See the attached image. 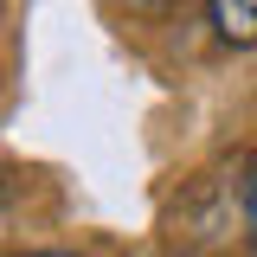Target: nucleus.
Here are the masks:
<instances>
[{
    "label": "nucleus",
    "instance_id": "1",
    "mask_svg": "<svg viewBox=\"0 0 257 257\" xmlns=\"http://www.w3.org/2000/svg\"><path fill=\"white\" fill-rule=\"evenodd\" d=\"M212 39L231 52H257V0H206Z\"/></svg>",
    "mask_w": 257,
    "mask_h": 257
},
{
    "label": "nucleus",
    "instance_id": "4",
    "mask_svg": "<svg viewBox=\"0 0 257 257\" xmlns=\"http://www.w3.org/2000/svg\"><path fill=\"white\" fill-rule=\"evenodd\" d=\"M13 257H77V251H13Z\"/></svg>",
    "mask_w": 257,
    "mask_h": 257
},
{
    "label": "nucleus",
    "instance_id": "2",
    "mask_svg": "<svg viewBox=\"0 0 257 257\" xmlns=\"http://www.w3.org/2000/svg\"><path fill=\"white\" fill-rule=\"evenodd\" d=\"M231 212H238V231L244 244L257 251V155L238 161V180H231Z\"/></svg>",
    "mask_w": 257,
    "mask_h": 257
},
{
    "label": "nucleus",
    "instance_id": "3",
    "mask_svg": "<svg viewBox=\"0 0 257 257\" xmlns=\"http://www.w3.org/2000/svg\"><path fill=\"white\" fill-rule=\"evenodd\" d=\"M128 7H142V13H167V7H180V0H128Z\"/></svg>",
    "mask_w": 257,
    "mask_h": 257
}]
</instances>
